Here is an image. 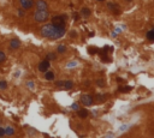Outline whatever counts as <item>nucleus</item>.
Wrapping results in <instances>:
<instances>
[{
  "label": "nucleus",
  "mask_w": 154,
  "mask_h": 138,
  "mask_svg": "<svg viewBox=\"0 0 154 138\" xmlns=\"http://www.w3.org/2000/svg\"><path fill=\"white\" fill-rule=\"evenodd\" d=\"M66 19H68V16L66 14H60V16H56L52 18V24L57 28H65L66 24Z\"/></svg>",
  "instance_id": "3"
},
{
  "label": "nucleus",
  "mask_w": 154,
  "mask_h": 138,
  "mask_svg": "<svg viewBox=\"0 0 154 138\" xmlns=\"http://www.w3.org/2000/svg\"><path fill=\"white\" fill-rule=\"evenodd\" d=\"M6 88H7V83L5 81H1L0 82V89H6Z\"/></svg>",
  "instance_id": "21"
},
{
  "label": "nucleus",
  "mask_w": 154,
  "mask_h": 138,
  "mask_svg": "<svg viewBox=\"0 0 154 138\" xmlns=\"http://www.w3.org/2000/svg\"><path fill=\"white\" fill-rule=\"evenodd\" d=\"M49 66H51V64H49V60H43V61H41L40 63V65H39V71H41V72H46L47 70L49 69Z\"/></svg>",
  "instance_id": "7"
},
{
  "label": "nucleus",
  "mask_w": 154,
  "mask_h": 138,
  "mask_svg": "<svg viewBox=\"0 0 154 138\" xmlns=\"http://www.w3.org/2000/svg\"><path fill=\"white\" fill-rule=\"evenodd\" d=\"M147 39H148L149 41H153L154 40V30L153 29H151V30L147 32Z\"/></svg>",
  "instance_id": "14"
},
{
  "label": "nucleus",
  "mask_w": 154,
  "mask_h": 138,
  "mask_svg": "<svg viewBox=\"0 0 154 138\" xmlns=\"http://www.w3.org/2000/svg\"><path fill=\"white\" fill-rule=\"evenodd\" d=\"M107 6H108V9H111V10H112L114 14H119V10H118V7H117L113 2H108V4H107Z\"/></svg>",
  "instance_id": "10"
},
{
  "label": "nucleus",
  "mask_w": 154,
  "mask_h": 138,
  "mask_svg": "<svg viewBox=\"0 0 154 138\" xmlns=\"http://www.w3.org/2000/svg\"><path fill=\"white\" fill-rule=\"evenodd\" d=\"M46 59H47V60H51V59H52V60H54V59H56V54H54V53H49V54L47 55V58H46Z\"/></svg>",
  "instance_id": "22"
},
{
  "label": "nucleus",
  "mask_w": 154,
  "mask_h": 138,
  "mask_svg": "<svg viewBox=\"0 0 154 138\" xmlns=\"http://www.w3.org/2000/svg\"><path fill=\"white\" fill-rule=\"evenodd\" d=\"M4 61H6V55L4 52L0 51V63H4Z\"/></svg>",
  "instance_id": "19"
},
{
  "label": "nucleus",
  "mask_w": 154,
  "mask_h": 138,
  "mask_svg": "<svg viewBox=\"0 0 154 138\" xmlns=\"http://www.w3.org/2000/svg\"><path fill=\"white\" fill-rule=\"evenodd\" d=\"M45 78H46L47 81H53V79H54V73L47 70V71L45 72Z\"/></svg>",
  "instance_id": "9"
},
{
  "label": "nucleus",
  "mask_w": 154,
  "mask_h": 138,
  "mask_svg": "<svg viewBox=\"0 0 154 138\" xmlns=\"http://www.w3.org/2000/svg\"><path fill=\"white\" fill-rule=\"evenodd\" d=\"M48 18H49L48 10H36L34 12V21L37 22V23L46 22V21H48Z\"/></svg>",
  "instance_id": "2"
},
{
  "label": "nucleus",
  "mask_w": 154,
  "mask_h": 138,
  "mask_svg": "<svg viewBox=\"0 0 154 138\" xmlns=\"http://www.w3.org/2000/svg\"><path fill=\"white\" fill-rule=\"evenodd\" d=\"M88 114H89V112L87 109H78V115H80V118H87Z\"/></svg>",
  "instance_id": "12"
},
{
  "label": "nucleus",
  "mask_w": 154,
  "mask_h": 138,
  "mask_svg": "<svg viewBox=\"0 0 154 138\" xmlns=\"http://www.w3.org/2000/svg\"><path fill=\"white\" fill-rule=\"evenodd\" d=\"M35 0H19V5L23 10H30L34 7Z\"/></svg>",
  "instance_id": "4"
},
{
  "label": "nucleus",
  "mask_w": 154,
  "mask_h": 138,
  "mask_svg": "<svg viewBox=\"0 0 154 138\" xmlns=\"http://www.w3.org/2000/svg\"><path fill=\"white\" fill-rule=\"evenodd\" d=\"M118 90H119L120 93H129V91L131 90V86H119Z\"/></svg>",
  "instance_id": "15"
},
{
  "label": "nucleus",
  "mask_w": 154,
  "mask_h": 138,
  "mask_svg": "<svg viewBox=\"0 0 154 138\" xmlns=\"http://www.w3.org/2000/svg\"><path fill=\"white\" fill-rule=\"evenodd\" d=\"M34 5L36 6V10H48V4L46 0H37Z\"/></svg>",
  "instance_id": "6"
},
{
  "label": "nucleus",
  "mask_w": 154,
  "mask_h": 138,
  "mask_svg": "<svg viewBox=\"0 0 154 138\" xmlns=\"http://www.w3.org/2000/svg\"><path fill=\"white\" fill-rule=\"evenodd\" d=\"M98 1H104V0H98Z\"/></svg>",
  "instance_id": "28"
},
{
  "label": "nucleus",
  "mask_w": 154,
  "mask_h": 138,
  "mask_svg": "<svg viewBox=\"0 0 154 138\" xmlns=\"http://www.w3.org/2000/svg\"><path fill=\"white\" fill-rule=\"evenodd\" d=\"M106 95H96V100H99V101H101V102H102V101H105V100H106Z\"/></svg>",
  "instance_id": "20"
},
{
  "label": "nucleus",
  "mask_w": 154,
  "mask_h": 138,
  "mask_svg": "<svg viewBox=\"0 0 154 138\" xmlns=\"http://www.w3.org/2000/svg\"><path fill=\"white\" fill-rule=\"evenodd\" d=\"M71 107H72V109H73V110H78V109H80V105H78V103H76V102H75V103H72V106H71Z\"/></svg>",
  "instance_id": "23"
},
{
  "label": "nucleus",
  "mask_w": 154,
  "mask_h": 138,
  "mask_svg": "<svg viewBox=\"0 0 154 138\" xmlns=\"http://www.w3.org/2000/svg\"><path fill=\"white\" fill-rule=\"evenodd\" d=\"M5 133H6V135H9V136H12V135H14V130L12 128V127H10V126H9V127H6V128H5Z\"/></svg>",
  "instance_id": "16"
},
{
  "label": "nucleus",
  "mask_w": 154,
  "mask_h": 138,
  "mask_svg": "<svg viewBox=\"0 0 154 138\" xmlns=\"http://www.w3.org/2000/svg\"><path fill=\"white\" fill-rule=\"evenodd\" d=\"M19 46H21V42H19V40H17V39H12V40L10 41V47H11L12 49L19 48Z\"/></svg>",
  "instance_id": "8"
},
{
  "label": "nucleus",
  "mask_w": 154,
  "mask_h": 138,
  "mask_svg": "<svg viewBox=\"0 0 154 138\" xmlns=\"http://www.w3.org/2000/svg\"><path fill=\"white\" fill-rule=\"evenodd\" d=\"M89 53L90 54H95V53H99V49L98 48H95V47H89Z\"/></svg>",
  "instance_id": "18"
},
{
  "label": "nucleus",
  "mask_w": 154,
  "mask_h": 138,
  "mask_svg": "<svg viewBox=\"0 0 154 138\" xmlns=\"http://www.w3.org/2000/svg\"><path fill=\"white\" fill-rule=\"evenodd\" d=\"M25 10H23V9H19L18 10V16L19 17H24V14H25V12H24Z\"/></svg>",
  "instance_id": "24"
},
{
  "label": "nucleus",
  "mask_w": 154,
  "mask_h": 138,
  "mask_svg": "<svg viewBox=\"0 0 154 138\" xmlns=\"http://www.w3.org/2000/svg\"><path fill=\"white\" fill-rule=\"evenodd\" d=\"M4 135H5V128L0 127V137H1V136H4Z\"/></svg>",
  "instance_id": "26"
},
{
  "label": "nucleus",
  "mask_w": 154,
  "mask_h": 138,
  "mask_svg": "<svg viewBox=\"0 0 154 138\" xmlns=\"http://www.w3.org/2000/svg\"><path fill=\"white\" fill-rule=\"evenodd\" d=\"M66 30L65 28H57L53 24H46L41 28L40 34L42 37L49 39V40H58L65 35Z\"/></svg>",
  "instance_id": "1"
},
{
  "label": "nucleus",
  "mask_w": 154,
  "mask_h": 138,
  "mask_svg": "<svg viewBox=\"0 0 154 138\" xmlns=\"http://www.w3.org/2000/svg\"><path fill=\"white\" fill-rule=\"evenodd\" d=\"M63 83H64L63 81H59V82H57L56 84H57V86H63Z\"/></svg>",
  "instance_id": "27"
},
{
  "label": "nucleus",
  "mask_w": 154,
  "mask_h": 138,
  "mask_svg": "<svg viewBox=\"0 0 154 138\" xmlns=\"http://www.w3.org/2000/svg\"><path fill=\"white\" fill-rule=\"evenodd\" d=\"M90 13H92V12H90V10H89L88 7H83V9L81 10V14H82L83 17H89Z\"/></svg>",
  "instance_id": "11"
},
{
  "label": "nucleus",
  "mask_w": 154,
  "mask_h": 138,
  "mask_svg": "<svg viewBox=\"0 0 154 138\" xmlns=\"http://www.w3.org/2000/svg\"><path fill=\"white\" fill-rule=\"evenodd\" d=\"M96 84H98L99 86H104V85H105V82H104V79H98V81H96Z\"/></svg>",
  "instance_id": "25"
},
{
  "label": "nucleus",
  "mask_w": 154,
  "mask_h": 138,
  "mask_svg": "<svg viewBox=\"0 0 154 138\" xmlns=\"http://www.w3.org/2000/svg\"><path fill=\"white\" fill-rule=\"evenodd\" d=\"M57 52H58V53H60V54H63V53H65V52H66V47H65V46H58Z\"/></svg>",
  "instance_id": "17"
},
{
  "label": "nucleus",
  "mask_w": 154,
  "mask_h": 138,
  "mask_svg": "<svg viewBox=\"0 0 154 138\" xmlns=\"http://www.w3.org/2000/svg\"><path fill=\"white\" fill-rule=\"evenodd\" d=\"M81 102L87 107V106H92L93 102H94V100H93V96H90V95H88V94H83V95L81 96Z\"/></svg>",
  "instance_id": "5"
},
{
  "label": "nucleus",
  "mask_w": 154,
  "mask_h": 138,
  "mask_svg": "<svg viewBox=\"0 0 154 138\" xmlns=\"http://www.w3.org/2000/svg\"><path fill=\"white\" fill-rule=\"evenodd\" d=\"M63 86H64L65 89H71V88L73 86V83L71 82V81H65V82L63 83Z\"/></svg>",
  "instance_id": "13"
}]
</instances>
